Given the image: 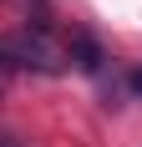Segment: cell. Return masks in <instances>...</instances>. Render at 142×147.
Wrapping results in <instances>:
<instances>
[{
    "label": "cell",
    "instance_id": "1",
    "mask_svg": "<svg viewBox=\"0 0 142 147\" xmlns=\"http://www.w3.org/2000/svg\"><path fill=\"white\" fill-rule=\"evenodd\" d=\"M132 91H142V66H137V71H132Z\"/></svg>",
    "mask_w": 142,
    "mask_h": 147
}]
</instances>
